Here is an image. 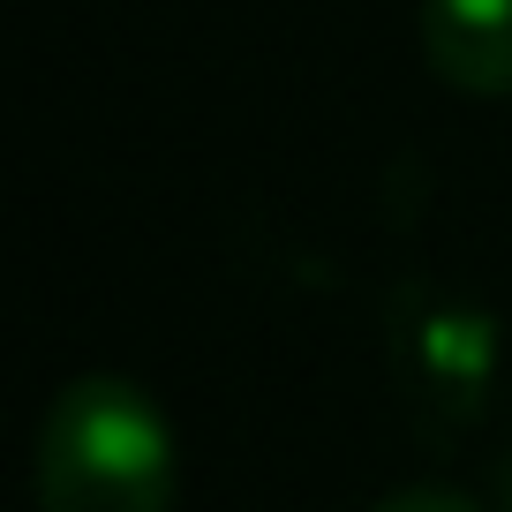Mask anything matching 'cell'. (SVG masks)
Wrapping results in <instances>:
<instances>
[{
    "mask_svg": "<svg viewBox=\"0 0 512 512\" xmlns=\"http://www.w3.org/2000/svg\"><path fill=\"white\" fill-rule=\"evenodd\" d=\"M38 512H174L181 445L144 384L76 377L38 422Z\"/></svg>",
    "mask_w": 512,
    "mask_h": 512,
    "instance_id": "6da1fadb",
    "label": "cell"
},
{
    "mask_svg": "<svg viewBox=\"0 0 512 512\" xmlns=\"http://www.w3.org/2000/svg\"><path fill=\"white\" fill-rule=\"evenodd\" d=\"M392 369L430 430H460L497 384V324L452 294L407 287L392 317Z\"/></svg>",
    "mask_w": 512,
    "mask_h": 512,
    "instance_id": "7a4b0ae2",
    "label": "cell"
},
{
    "mask_svg": "<svg viewBox=\"0 0 512 512\" xmlns=\"http://www.w3.org/2000/svg\"><path fill=\"white\" fill-rule=\"evenodd\" d=\"M422 61L460 98H512V0H422Z\"/></svg>",
    "mask_w": 512,
    "mask_h": 512,
    "instance_id": "3957f363",
    "label": "cell"
},
{
    "mask_svg": "<svg viewBox=\"0 0 512 512\" xmlns=\"http://www.w3.org/2000/svg\"><path fill=\"white\" fill-rule=\"evenodd\" d=\"M377 512H482V505H475V497H460V490H445V482H415V490L384 497Z\"/></svg>",
    "mask_w": 512,
    "mask_h": 512,
    "instance_id": "277c9868",
    "label": "cell"
},
{
    "mask_svg": "<svg viewBox=\"0 0 512 512\" xmlns=\"http://www.w3.org/2000/svg\"><path fill=\"white\" fill-rule=\"evenodd\" d=\"M505 512H512V467H505Z\"/></svg>",
    "mask_w": 512,
    "mask_h": 512,
    "instance_id": "5b68a950",
    "label": "cell"
}]
</instances>
